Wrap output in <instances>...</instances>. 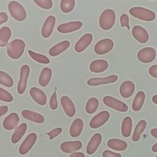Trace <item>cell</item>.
<instances>
[{
    "label": "cell",
    "mask_w": 157,
    "mask_h": 157,
    "mask_svg": "<svg viewBox=\"0 0 157 157\" xmlns=\"http://www.w3.org/2000/svg\"><path fill=\"white\" fill-rule=\"evenodd\" d=\"M25 45V42L21 39H17L12 40L7 47L8 56L13 59L20 58L23 54Z\"/></svg>",
    "instance_id": "1"
},
{
    "label": "cell",
    "mask_w": 157,
    "mask_h": 157,
    "mask_svg": "<svg viewBox=\"0 0 157 157\" xmlns=\"http://www.w3.org/2000/svg\"><path fill=\"white\" fill-rule=\"evenodd\" d=\"M115 22V13L113 10L107 9L104 10L99 17V26L104 30L110 29Z\"/></svg>",
    "instance_id": "2"
},
{
    "label": "cell",
    "mask_w": 157,
    "mask_h": 157,
    "mask_svg": "<svg viewBox=\"0 0 157 157\" xmlns=\"http://www.w3.org/2000/svg\"><path fill=\"white\" fill-rule=\"evenodd\" d=\"M129 12L132 17L143 21H151L156 17L154 12L142 7H133L129 9Z\"/></svg>",
    "instance_id": "3"
},
{
    "label": "cell",
    "mask_w": 157,
    "mask_h": 157,
    "mask_svg": "<svg viewBox=\"0 0 157 157\" xmlns=\"http://www.w3.org/2000/svg\"><path fill=\"white\" fill-rule=\"evenodd\" d=\"M8 9L11 16L17 21H23L26 18V12L23 6L17 1H12L9 3Z\"/></svg>",
    "instance_id": "4"
},
{
    "label": "cell",
    "mask_w": 157,
    "mask_h": 157,
    "mask_svg": "<svg viewBox=\"0 0 157 157\" xmlns=\"http://www.w3.org/2000/svg\"><path fill=\"white\" fill-rule=\"evenodd\" d=\"M103 102L107 107L119 112H125L128 110V106L124 102L110 96H105L103 98Z\"/></svg>",
    "instance_id": "5"
},
{
    "label": "cell",
    "mask_w": 157,
    "mask_h": 157,
    "mask_svg": "<svg viewBox=\"0 0 157 157\" xmlns=\"http://www.w3.org/2000/svg\"><path fill=\"white\" fill-rule=\"evenodd\" d=\"M30 68L29 66L23 65L20 69V79L17 85V91L19 94H23L26 88L27 80L29 75Z\"/></svg>",
    "instance_id": "6"
},
{
    "label": "cell",
    "mask_w": 157,
    "mask_h": 157,
    "mask_svg": "<svg viewBox=\"0 0 157 157\" xmlns=\"http://www.w3.org/2000/svg\"><path fill=\"white\" fill-rule=\"evenodd\" d=\"M114 46L113 40L110 39H103L98 41L94 48V52L99 55H104L112 50Z\"/></svg>",
    "instance_id": "7"
},
{
    "label": "cell",
    "mask_w": 157,
    "mask_h": 157,
    "mask_svg": "<svg viewBox=\"0 0 157 157\" xmlns=\"http://www.w3.org/2000/svg\"><path fill=\"white\" fill-rule=\"evenodd\" d=\"M156 55V50L153 48L145 47L138 52L137 58L143 63H149L154 61Z\"/></svg>",
    "instance_id": "8"
},
{
    "label": "cell",
    "mask_w": 157,
    "mask_h": 157,
    "mask_svg": "<svg viewBox=\"0 0 157 157\" xmlns=\"http://www.w3.org/2000/svg\"><path fill=\"white\" fill-rule=\"evenodd\" d=\"M110 113L107 111H102L96 115L90 122V126L93 129H97L104 124L109 119Z\"/></svg>",
    "instance_id": "9"
},
{
    "label": "cell",
    "mask_w": 157,
    "mask_h": 157,
    "mask_svg": "<svg viewBox=\"0 0 157 157\" xmlns=\"http://www.w3.org/2000/svg\"><path fill=\"white\" fill-rule=\"evenodd\" d=\"M37 134L34 132L28 135L19 147V153L21 155L26 154L35 144L37 140Z\"/></svg>",
    "instance_id": "10"
},
{
    "label": "cell",
    "mask_w": 157,
    "mask_h": 157,
    "mask_svg": "<svg viewBox=\"0 0 157 157\" xmlns=\"http://www.w3.org/2000/svg\"><path fill=\"white\" fill-rule=\"evenodd\" d=\"M83 25L80 21H70L66 23H62L57 27V30L60 33L66 34L72 33L79 29Z\"/></svg>",
    "instance_id": "11"
},
{
    "label": "cell",
    "mask_w": 157,
    "mask_h": 157,
    "mask_svg": "<svg viewBox=\"0 0 157 157\" xmlns=\"http://www.w3.org/2000/svg\"><path fill=\"white\" fill-rule=\"evenodd\" d=\"M55 23L56 18L53 15H50L46 18L41 29V34L42 37L48 38L52 35Z\"/></svg>",
    "instance_id": "12"
},
{
    "label": "cell",
    "mask_w": 157,
    "mask_h": 157,
    "mask_svg": "<svg viewBox=\"0 0 157 157\" xmlns=\"http://www.w3.org/2000/svg\"><path fill=\"white\" fill-rule=\"evenodd\" d=\"M132 34L138 42L142 44L146 43L149 39L147 31L142 26L139 25H136L132 28Z\"/></svg>",
    "instance_id": "13"
},
{
    "label": "cell",
    "mask_w": 157,
    "mask_h": 157,
    "mask_svg": "<svg viewBox=\"0 0 157 157\" xmlns=\"http://www.w3.org/2000/svg\"><path fill=\"white\" fill-rule=\"evenodd\" d=\"M62 107L66 114L69 117H72L75 114V107L74 104L71 98L67 96H63L60 99Z\"/></svg>",
    "instance_id": "14"
},
{
    "label": "cell",
    "mask_w": 157,
    "mask_h": 157,
    "mask_svg": "<svg viewBox=\"0 0 157 157\" xmlns=\"http://www.w3.org/2000/svg\"><path fill=\"white\" fill-rule=\"evenodd\" d=\"M93 40V35L91 33H86L82 36L75 45V50L77 53L84 51L91 43Z\"/></svg>",
    "instance_id": "15"
},
{
    "label": "cell",
    "mask_w": 157,
    "mask_h": 157,
    "mask_svg": "<svg viewBox=\"0 0 157 157\" xmlns=\"http://www.w3.org/2000/svg\"><path fill=\"white\" fill-rule=\"evenodd\" d=\"M82 147V143L79 140L66 141L61 144V150L66 153H74Z\"/></svg>",
    "instance_id": "16"
},
{
    "label": "cell",
    "mask_w": 157,
    "mask_h": 157,
    "mask_svg": "<svg viewBox=\"0 0 157 157\" xmlns=\"http://www.w3.org/2000/svg\"><path fill=\"white\" fill-rule=\"evenodd\" d=\"M19 121L20 118L18 115L15 112H12L4 118L2 125L5 129L10 131L14 129L17 126Z\"/></svg>",
    "instance_id": "17"
},
{
    "label": "cell",
    "mask_w": 157,
    "mask_h": 157,
    "mask_svg": "<svg viewBox=\"0 0 157 157\" xmlns=\"http://www.w3.org/2000/svg\"><path fill=\"white\" fill-rule=\"evenodd\" d=\"M29 94L33 99L40 105H45L47 103V96L40 89L37 87H33L30 89Z\"/></svg>",
    "instance_id": "18"
},
{
    "label": "cell",
    "mask_w": 157,
    "mask_h": 157,
    "mask_svg": "<svg viewBox=\"0 0 157 157\" xmlns=\"http://www.w3.org/2000/svg\"><path fill=\"white\" fill-rule=\"evenodd\" d=\"M102 141V136L99 133H96L94 134L91 139L90 140L87 147H86V153L88 155H92L98 150Z\"/></svg>",
    "instance_id": "19"
},
{
    "label": "cell",
    "mask_w": 157,
    "mask_h": 157,
    "mask_svg": "<svg viewBox=\"0 0 157 157\" xmlns=\"http://www.w3.org/2000/svg\"><path fill=\"white\" fill-rule=\"evenodd\" d=\"M117 80L118 76L117 75H112L102 78H91L87 81V84L89 86H98L113 83Z\"/></svg>",
    "instance_id": "20"
},
{
    "label": "cell",
    "mask_w": 157,
    "mask_h": 157,
    "mask_svg": "<svg viewBox=\"0 0 157 157\" xmlns=\"http://www.w3.org/2000/svg\"><path fill=\"white\" fill-rule=\"evenodd\" d=\"M135 90L134 83L130 80L123 82L120 87V93L124 98H130Z\"/></svg>",
    "instance_id": "21"
},
{
    "label": "cell",
    "mask_w": 157,
    "mask_h": 157,
    "mask_svg": "<svg viewBox=\"0 0 157 157\" xmlns=\"http://www.w3.org/2000/svg\"><path fill=\"white\" fill-rule=\"evenodd\" d=\"M21 115L25 119L36 123L41 124L45 121V118L42 115L29 110H23Z\"/></svg>",
    "instance_id": "22"
},
{
    "label": "cell",
    "mask_w": 157,
    "mask_h": 157,
    "mask_svg": "<svg viewBox=\"0 0 157 157\" xmlns=\"http://www.w3.org/2000/svg\"><path fill=\"white\" fill-rule=\"evenodd\" d=\"M109 66L108 62L104 59H96L90 65V70L94 73H101L105 71Z\"/></svg>",
    "instance_id": "23"
},
{
    "label": "cell",
    "mask_w": 157,
    "mask_h": 157,
    "mask_svg": "<svg viewBox=\"0 0 157 157\" xmlns=\"http://www.w3.org/2000/svg\"><path fill=\"white\" fill-rule=\"evenodd\" d=\"M70 46V42L68 40L61 41L53 46L48 51V53L52 56H56L67 50Z\"/></svg>",
    "instance_id": "24"
},
{
    "label": "cell",
    "mask_w": 157,
    "mask_h": 157,
    "mask_svg": "<svg viewBox=\"0 0 157 157\" xmlns=\"http://www.w3.org/2000/svg\"><path fill=\"white\" fill-rule=\"evenodd\" d=\"M83 129V120L80 118H76L72 123L70 129L69 134L70 136L73 137H78Z\"/></svg>",
    "instance_id": "25"
},
{
    "label": "cell",
    "mask_w": 157,
    "mask_h": 157,
    "mask_svg": "<svg viewBox=\"0 0 157 157\" xmlns=\"http://www.w3.org/2000/svg\"><path fill=\"white\" fill-rule=\"evenodd\" d=\"M27 124L24 123L21 124L17 128H16L15 131L13 132L11 137V142L12 144H17L20 141V140L25 134L27 129Z\"/></svg>",
    "instance_id": "26"
},
{
    "label": "cell",
    "mask_w": 157,
    "mask_h": 157,
    "mask_svg": "<svg viewBox=\"0 0 157 157\" xmlns=\"http://www.w3.org/2000/svg\"><path fill=\"white\" fill-rule=\"evenodd\" d=\"M52 75V70L47 67L42 69L39 78V83L40 86H46L51 80Z\"/></svg>",
    "instance_id": "27"
},
{
    "label": "cell",
    "mask_w": 157,
    "mask_h": 157,
    "mask_svg": "<svg viewBox=\"0 0 157 157\" xmlns=\"http://www.w3.org/2000/svg\"><path fill=\"white\" fill-rule=\"evenodd\" d=\"M107 146L117 151H124L127 148L128 144L120 139H110L107 142Z\"/></svg>",
    "instance_id": "28"
},
{
    "label": "cell",
    "mask_w": 157,
    "mask_h": 157,
    "mask_svg": "<svg viewBox=\"0 0 157 157\" xmlns=\"http://www.w3.org/2000/svg\"><path fill=\"white\" fill-rule=\"evenodd\" d=\"M132 127V118L129 116L126 117L123 119L121 124V131L122 136L124 137H129L131 134Z\"/></svg>",
    "instance_id": "29"
},
{
    "label": "cell",
    "mask_w": 157,
    "mask_h": 157,
    "mask_svg": "<svg viewBox=\"0 0 157 157\" xmlns=\"http://www.w3.org/2000/svg\"><path fill=\"white\" fill-rule=\"evenodd\" d=\"M145 94L144 91H140L136 94L132 104V109L134 111L137 112L142 109L145 101Z\"/></svg>",
    "instance_id": "30"
},
{
    "label": "cell",
    "mask_w": 157,
    "mask_h": 157,
    "mask_svg": "<svg viewBox=\"0 0 157 157\" xmlns=\"http://www.w3.org/2000/svg\"><path fill=\"white\" fill-rule=\"evenodd\" d=\"M147 126V121L144 120H142L137 124L132 137V140L134 142H137L140 139L141 134L144 131Z\"/></svg>",
    "instance_id": "31"
},
{
    "label": "cell",
    "mask_w": 157,
    "mask_h": 157,
    "mask_svg": "<svg viewBox=\"0 0 157 157\" xmlns=\"http://www.w3.org/2000/svg\"><path fill=\"white\" fill-rule=\"evenodd\" d=\"M11 29L7 26H4L0 29V46H6L10 37H11Z\"/></svg>",
    "instance_id": "32"
},
{
    "label": "cell",
    "mask_w": 157,
    "mask_h": 157,
    "mask_svg": "<svg viewBox=\"0 0 157 157\" xmlns=\"http://www.w3.org/2000/svg\"><path fill=\"white\" fill-rule=\"evenodd\" d=\"M99 106V101L96 98H91L87 101L85 105V110L89 114L94 113Z\"/></svg>",
    "instance_id": "33"
},
{
    "label": "cell",
    "mask_w": 157,
    "mask_h": 157,
    "mask_svg": "<svg viewBox=\"0 0 157 157\" xmlns=\"http://www.w3.org/2000/svg\"><path fill=\"white\" fill-rule=\"evenodd\" d=\"M75 0H62L60 2V9L64 13L72 11L75 7Z\"/></svg>",
    "instance_id": "34"
},
{
    "label": "cell",
    "mask_w": 157,
    "mask_h": 157,
    "mask_svg": "<svg viewBox=\"0 0 157 157\" xmlns=\"http://www.w3.org/2000/svg\"><path fill=\"white\" fill-rule=\"evenodd\" d=\"M0 84L7 87H12L13 85V80L7 73L0 71Z\"/></svg>",
    "instance_id": "35"
},
{
    "label": "cell",
    "mask_w": 157,
    "mask_h": 157,
    "mask_svg": "<svg viewBox=\"0 0 157 157\" xmlns=\"http://www.w3.org/2000/svg\"><path fill=\"white\" fill-rule=\"evenodd\" d=\"M29 56L36 61L42 64H48L50 63V59L45 55L36 53L32 50H28Z\"/></svg>",
    "instance_id": "36"
},
{
    "label": "cell",
    "mask_w": 157,
    "mask_h": 157,
    "mask_svg": "<svg viewBox=\"0 0 157 157\" xmlns=\"http://www.w3.org/2000/svg\"><path fill=\"white\" fill-rule=\"evenodd\" d=\"M0 100L4 102H10L13 100V98L9 92L3 88H0Z\"/></svg>",
    "instance_id": "37"
},
{
    "label": "cell",
    "mask_w": 157,
    "mask_h": 157,
    "mask_svg": "<svg viewBox=\"0 0 157 157\" xmlns=\"http://www.w3.org/2000/svg\"><path fill=\"white\" fill-rule=\"evenodd\" d=\"M33 2L44 9H50L53 7V2L51 0H34Z\"/></svg>",
    "instance_id": "38"
},
{
    "label": "cell",
    "mask_w": 157,
    "mask_h": 157,
    "mask_svg": "<svg viewBox=\"0 0 157 157\" xmlns=\"http://www.w3.org/2000/svg\"><path fill=\"white\" fill-rule=\"evenodd\" d=\"M50 107L52 110H56L58 107V101H57V97L56 91L52 94L50 99Z\"/></svg>",
    "instance_id": "39"
},
{
    "label": "cell",
    "mask_w": 157,
    "mask_h": 157,
    "mask_svg": "<svg viewBox=\"0 0 157 157\" xmlns=\"http://www.w3.org/2000/svg\"><path fill=\"white\" fill-rule=\"evenodd\" d=\"M62 131H63V129L61 128H56L52 129L50 132H47L46 134L47 136H48L50 140H52L54 138H55L56 136L59 135L62 132Z\"/></svg>",
    "instance_id": "40"
},
{
    "label": "cell",
    "mask_w": 157,
    "mask_h": 157,
    "mask_svg": "<svg viewBox=\"0 0 157 157\" xmlns=\"http://www.w3.org/2000/svg\"><path fill=\"white\" fill-rule=\"evenodd\" d=\"M120 24L121 27L126 26L128 29H129V17L127 14L123 13L120 18Z\"/></svg>",
    "instance_id": "41"
},
{
    "label": "cell",
    "mask_w": 157,
    "mask_h": 157,
    "mask_svg": "<svg viewBox=\"0 0 157 157\" xmlns=\"http://www.w3.org/2000/svg\"><path fill=\"white\" fill-rule=\"evenodd\" d=\"M102 157H121L120 153L112 152V151L105 150L102 153Z\"/></svg>",
    "instance_id": "42"
},
{
    "label": "cell",
    "mask_w": 157,
    "mask_h": 157,
    "mask_svg": "<svg viewBox=\"0 0 157 157\" xmlns=\"http://www.w3.org/2000/svg\"><path fill=\"white\" fill-rule=\"evenodd\" d=\"M148 72L151 77L157 78V64L151 66L148 69Z\"/></svg>",
    "instance_id": "43"
},
{
    "label": "cell",
    "mask_w": 157,
    "mask_h": 157,
    "mask_svg": "<svg viewBox=\"0 0 157 157\" xmlns=\"http://www.w3.org/2000/svg\"><path fill=\"white\" fill-rule=\"evenodd\" d=\"M8 20V16L6 12H0V25L6 23Z\"/></svg>",
    "instance_id": "44"
},
{
    "label": "cell",
    "mask_w": 157,
    "mask_h": 157,
    "mask_svg": "<svg viewBox=\"0 0 157 157\" xmlns=\"http://www.w3.org/2000/svg\"><path fill=\"white\" fill-rule=\"evenodd\" d=\"M8 109L9 108L7 105L0 106V117H2V115H5L7 112Z\"/></svg>",
    "instance_id": "45"
},
{
    "label": "cell",
    "mask_w": 157,
    "mask_h": 157,
    "mask_svg": "<svg viewBox=\"0 0 157 157\" xmlns=\"http://www.w3.org/2000/svg\"><path fill=\"white\" fill-rule=\"evenodd\" d=\"M69 157H85V154L82 152L72 153Z\"/></svg>",
    "instance_id": "46"
},
{
    "label": "cell",
    "mask_w": 157,
    "mask_h": 157,
    "mask_svg": "<svg viewBox=\"0 0 157 157\" xmlns=\"http://www.w3.org/2000/svg\"><path fill=\"white\" fill-rule=\"evenodd\" d=\"M150 133H151V135L153 137L157 139V128H153V129H151Z\"/></svg>",
    "instance_id": "47"
},
{
    "label": "cell",
    "mask_w": 157,
    "mask_h": 157,
    "mask_svg": "<svg viewBox=\"0 0 157 157\" xmlns=\"http://www.w3.org/2000/svg\"><path fill=\"white\" fill-rule=\"evenodd\" d=\"M151 150L153 152H157V142L153 145V147H151Z\"/></svg>",
    "instance_id": "48"
},
{
    "label": "cell",
    "mask_w": 157,
    "mask_h": 157,
    "mask_svg": "<svg viewBox=\"0 0 157 157\" xmlns=\"http://www.w3.org/2000/svg\"><path fill=\"white\" fill-rule=\"evenodd\" d=\"M152 101L153 102V103H155V104H157V94L154 95L152 98Z\"/></svg>",
    "instance_id": "49"
},
{
    "label": "cell",
    "mask_w": 157,
    "mask_h": 157,
    "mask_svg": "<svg viewBox=\"0 0 157 157\" xmlns=\"http://www.w3.org/2000/svg\"><path fill=\"white\" fill-rule=\"evenodd\" d=\"M155 157H157V156H155Z\"/></svg>",
    "instance_id": "50"
}]
</instances>
